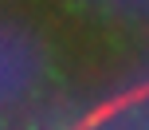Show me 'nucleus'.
Wrapping results in <instances>:
<instances>
[]
</instances>
